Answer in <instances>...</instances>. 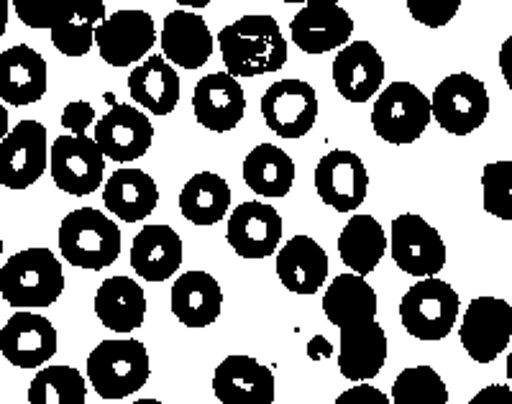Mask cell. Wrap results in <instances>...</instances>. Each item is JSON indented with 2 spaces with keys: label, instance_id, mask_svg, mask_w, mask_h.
Wrapping results in <instances>:
<instances>
[{
  "label": "cell",
  "instance_id": "38",
  "mask_svg": "<svg viewBox=\"0 0 512 404\" xmlns=\"http://www.w3.org/2000/svg\"><path fill=\"white\" fill-rule=\"evenodd\" d=\"M482 202L489 215L512 220V162H492L484 167Z\"/></svg>",
  "mask_w": 512,
  "mask_h": 404
},
{
  "label": "cell",
  "instance_id": "48",
  "mask_svg": "<svg viewBox=\"0 0 512 404\" xmlns=\"http://www.w3.org/2000/svg\"><path fill=\"white\" fill-rule=\"evenodd\" d=\"M0 256H3V236H0Z\"/></svg>",
  "mask_w": 512,
  "mask_h": 404
},
{
  "label": "cell",
  "instance_id": "27",
  "mask_svg": "<svg viewBox=\"0 0 512 404\" xmlns=\"http://www.w3.org/2000/svg\"><path fill=\"white\" fill-rule=\"evenodd\" d=\"M172 312L185 328H208L223 307L221 284L208 272H185L172 287Z\"/></svg>",
  "mask_w": 512,
  "mask_h": 404
},
{
  "label": "cell",
  "instance_id": "2",
  "mask_svg": "<svg viewBox=\"0 0 512 404\" xmlns=\"http://www.w3.org/2000/svg\"><path fill=\"white\" fill-rule=\"evenodd\" d=\"M62 292V264L49 249L18 251L0 269V295L21 310L54 305Z\"/></svg>",
  "mask_w": 512,
  "mask_h": 404
},
{
  "label": "cell",
  "instance_id": "35",
  "mask_svg": "<svg viewBox=\"0 0 512 404\" xmlns=\"http://www.w3.org/2000/svg\"><path fill=\"white\" fill-rule=\"evenodd\" d=\"M88 384L75 366H47L31 379L29 404H85Z\"/></svg>",
  "mask_w": 512,
  "mask_h": 404
},
{
  "label": "cell",
  "instance_id": "25",
  "mask_svg": "<svg viewBox=\"0 0 512 404\" xmlns=\"http://www.w3.org/2000/svg\"><path fill=\"white\" fill-rule=\"evenodd\" d=\"M277 277L295 295H315L328 277V256L315 238L295 236L277 254Z\"/></svg>",
  "mask_w": 512,
  "mask_h": 404
},
{
  "label": "cell",
  "instance_id": "10",
  "mask_svg": "<svg viewBox=\"0 0 512 404\" xmlns=\"http://www.w3.org/2000/svg\"><path fill=\"white\" fill-rule=\"evenodd\" d=\"M49 167L47 128L39 121H21L0 141V185L29 190Z\"/></svg>",
  "mask_w": 512,
  "mask_h": 404
},
{
  "label": "cell",
  "instance_id": "19",
  "mask_svg": "<svg viewBox=\"0 0 512 404\" xmlns=\"http://www.w3.org/2000/svg\"><path fill=\"white\" fill-rule=\"evenodd\" d=\"M192 110L200 126L208 131H233L246 113L244 87L228 72L205 75L192 93Z\"/></svg>",
  "mask_w": 512,
  "mask_h": 404
},
{
  "label": "cell",
  "instance_id": "26",
  "mask_svg": "<svg viewBox=\"0 0 512 404\" xmlns=\"http://www.w3.org/2000/svg\"><path fill=\"white\" fill-rule=\"evenodd\" d=\"M182 264V238L169 226H146L131 246V266L146 282L172 279Z\"/></svg>",
  "mask_w": 512,
  "mask_h": 404
},
{
  "label": "cell",
  "instance_id": "9",
  "mask_svg": "<svg viewBox=\"0 0 512 404\" xmlns=\"http://www.w3.org/2000/svg\"><path fill=\"white\" fill-rule=\"evenodd\" d=\"M54 185L72 197L93 195L103 182L105 156L90 136H57L49 151Z\"/></svg>",
  "mask_w": 512,
  "mask_h": 404
},
{
  "label": "cell",
  "instance_id": "14",
  "mask_svg": "<svg viewBox=\"0 0 512 404\" xmlns=\"http://www.w3.org/2000/svg\"><path fill=\"white\" fill-rule=\"evenodd\" d=\"M315 190L328 208L338 213H354L367 200V167L354 151H328L315 167Z\"/></svg>",
  "mask_w": 512,
  "mask_h": 404
},
{
  "label": "cell",
  "instance_id": "3",
  "mask_svg": "<svg viewBox=\"0 0 512 404\" xmlns=\"http://www.w3.org/2000/svg\"><path fill=\"white\" fill-rule=\"evenodd\" d=\"M59 251L77 269L100 272L121 256V228L100 210H72L59 226Z\"/></svg>",
  "mask_w": 512,
  "mask_h": 404
},
{
  "label": "cell",
  "instance_id": "24",
  "mask_svg": "<svg viewBox=\"0 0 512 404\" xmlns=\"http://www.w3.org/2000/svg\"><path fill=\"white\" fill-rule=\"evenodd\" d=\"M387 361V333L382 325L361 323L341 330L338 341V369L349 381H369Z\"/></svg>",
  "mask_w": 512,
  "mask_h": 404
},
{
  "label": "cell",
  "instance_id": "34",
  "mask_svg": "<svg viewBox=\"0 0 512 404\" xmlns=\"http://www.w3.org/2000/svg\"><path fill=\"white\" fill-rule=\"evenodd\" d=\"M231 208V187L216 172H200L187 179L180 192V210L195 226H216Z\"/></svg>",
  "mask_w": 512,
  "mask_h": 404
},
{
  "label": "cell",
  "instance_id": "44",
  "mask_svg": "<svg viewBox=\"0 0 512 404\" xmlns=\"http://www.w3.org/2000/svg\"><path fill=\"white\" fill-rule=\"evenodd\" d=\"M8 133H11V123H8V110H6V105H0V141L6 139Z\"/></svg>",
  "mask_w": 512,
  "mask_h": 404
},
{
  "label": "cell",
  "instance_id": "5",
  "mask_svg": "<svg viewBox=\"0 0 512 404\" xmlns=\"http://www.w3.org/2000/svg\"><path fill=\"white\" fill-rule=\"evenodd\" d=\"M459 318V295L443 279H420L400 300L402 328L418 341H443Z\"/></svg>",
  "mask_w": 512,
  "mask_h": 404
},
{
  "label": "cell",
  "instance_id": "8",
  "mask_svg": "<svg viewBox=\"0 0 512 404\" xmlns=\"http://www.w3.org/2000/svg\"><path fill=\"white\" fill-rule=\"evenodd\" d=\"M392 259L410 277L431 279L446 266V243L425 218L405 213L392 220Z\"/></svg>",
  "mask_w": 512,
  "mask_h": 404
},
{
  "label": "cell",
  "instance_id": "11",
  "mask_svg": "<svg viewBox=\"0 0 512 404\" xmlns=\"http://www.w3.org/2000/svg\"><path fill=\"white\" fill-rule=\"evenodd\" d=\"M459 338L472 361L492 364L512 338V307L497 297H477L466 307Z\"/></svg>",
  "mask_w": 512,
  "mask_h": 404
},
{
  "label": "cell",
  "instance_id": "22",
  "mask_svg": "<svg viewBox=\"0 0 512 404\" xmlns=\"http://www.w3.org/2000/svg\"><path fill=\"white\" fill-rule=\"evenodd\" d=\"M384 59L369 41H351L333 59V85L349 103H367L379 93Z\"/></svg>",
  "mask_w": 512,
  "mask_h": 404
},
{
  "label": "cell",
  "instance_id": "46",
  "mask_svg": "<svg viewBox=\"0 0 512 404\" xmlns=\"http://www.w3.org/2000/svg\"><path fill=\"white\" fill-rule=\"evenodd\" d=\"M507 379L512 381V351H510V356H507Z\"/></svg>",
  "mask_w": 512,
  "mask_h": 404
},
{
  "label": "cell",
  "instance_id": "16",
  "mask_svg": "<svg viewBox=\"0 0 512 404\" xmlns=\"http://www.w3.org/2000/svg\"><path fill=\"white\" fill-rule=\"evenodd\" d=\"M0 353L18 369H39L57 353V328L36 312H16L0 330Z\"/></svg>",
  "mask_w": 512,
  "mask_h": 404
},
{
  "label": "cell",
  "instance_id": "33",
  "mask_svg": "<svg viewBox=\"0 0 512 404\" xmlns=\"http://www.w3.org/2000/svg\"><path fill=\"white\" fill-rule=\"evenodd\" d=\"M244 182L259 197H285L295 185V162L274 144H259L244 159Z\"/></svg>",
  "mask_w": 512,
  "mask_h": 404
},
{
  "label": "cell",
  "instance_id": "13",
  "mask_svg": "<svg viewBox=\"0 0 512 404\" xmlns=\"http://www.w3.org/2000/svg\"><path fill=\"white\" fill-rule=\"evenodd\" d=\"M262 116L282 139H303L318 118V93L303 80H277L264 93Z\"/></svg>",
  "mask_w": 512,
  "mask_h": 404
},
{
  "label": "cell",
  "instance_id": "43",
  "mask_svg": "<svg viewBox=\"0 0 512 404\" xmlns=\"http://www.w3.org/2000/svg\"><path fill=\"white\" fill-rule=\"evenodd\" d=\"M500 70H502V77H505L507 87L512 90V34L507 36L505 44H502L500 49Z\"/></svg>",
  "mask_w": 512,
  "mask_h": 404
},
{
  "label": "cell",
  "instance_id": "12",
  "mask_svg": "<svg viewBox=\"0 0 512 404\" xmlns=\"http://www.w3.org/2000/svg\"><path fill=\"white\" fill-rule=\"evenodd\" d=\"M154 41H157L154 18L139 8L116 11L95 31L100 57L111 67H131L152 52Z\"/></svg>",
  "mask_w": 512,
  "mask_h": 404
},
{
  "label": "cell",
  "instance_id": "36",
  "mask_svg": "<svg viewBox=\"0 0 512 404\" xmlns=\"http://www.w3.org/2000/svg\"><path fill=\"white\" fill-rule=\"evenodd\" d=\"M105 21V6L95 3L90 8H82L75 16L67 18L64 24L52 29V44L64 57H85L93 49L95 31Z\"/></svg>",
  "mask_w": 512,
  "mask_h": 404
},
{
  "label": "cell",
  "instance_id": "7",
  "mask_svg": "<svg viewBox=\"0 0 512 404\" xmlns=\"http://www.w3.org/2000/svg\"><path fill=\"white\" fill-rule=\"evenodd\" d=\"M431 116L443 131L466 136L477 131L489 116V95L482 80L469 72L448 75L433 90Z\"/></svg>",
  "mask_w": 512,
  "mask_h": 404
},
{
  "label": "cell",
  "instance_id": "18",
  "mask_svg": "<svg viewBox=\"0 0 512 404\" xmlns=\"http://www.w3.org/2000/svg\"><path fill=\"white\" fill-rule=\"evenodd\" d=\"M213 392L221 404H272L277 381L269 366L256 358L233 353L213 374Z\"/></svg>",
  "mask_w": 512,
  "mask_h": 404
},
{
  "label": "cell",
  "instance_id": "39",
  "mask_svg": "<svg viewBox=\"0 0 512 404\" xmlns=\"http://www.w3.org/2000/svg\"><path fill=\"white\" fill-rule=\"evenodd\" d=\"M408 11L413 13V18L420 21V24L431 26V29H441L459 13V3H415V0H410Z\"/></svg>",
  "mask_w": 512,
  "mask_h": 404
},
{
  "label": "cell",
  "instance_id": "42",
  "mask_svg": "<svg viewBox=\"0 0 512 404\" xmlns=\"http://www.w3.org/2000/svg\"><path fill=\"white\" fill-rule=\"evenodd\" d=\"M469 404H512V389L507 384H489L479 389Z\"/></svg>",
  "mask_w": 512,
  "mask_h": 404
},
{
  "label": "cell",
  "instance_id": "45",
  "mask_svg": "<svg viewBox=\"0 0 512 404\" xmlns=\"http://www.w3.org/2000/svg\"><path fill=\"white\" fill-rule=\"evenodd\" d=\"M8 11H11V6H8L6 0H0V39H3V34H6Z\"/></svg>",
  "mask_w": 512,
  "mask_h": 404
},
{
  "label": "cell",
  "instance_id": "30",
  "mask_svg": "<svg viewBox=\"0 0 512 404\" xmlns=\"http://www.w3.org/2000/svg\"><path fill=\"white\" fill-rule=\"evenodd\" d=\"M103 202L116 218L126 223H139L157 208L159 187L144 169H118L105 182Z\"/></svg>",
  "mask_w": 512,
  "mask_h": 404
},
{
  "label": "cell",
  "instance_id": "41",
  "mask_svg": "<svg viewBox=\"0 0 512 404\" xmlns=\"http://www.w3.org/2000/svg\"><path fill=\"white\" fill-rule=\"evenodd\" d=\"M336 404H390V399L372 384H356V387L346 389L344 394H338Z\"/></svg>",
  "mask_w": 512,
  "mask_h": 404
},
{
  "label": "cell",
  "instance_id": "1",
  "mask_svg": "<svg viewBox=\"0 0 512 404\" xmlns=\"http://www.w3.org/2000/svg\"><path fill=\"white\" fill-rule=\"evenodd\" d=\"M223 64L231 77H259L280 72L287 62V41L277 18L264 13L241 16L218 34Z\"/></svg>",
  "mask_w": 512,
  "mask_h": 404
},
{
  "label": "cell",
  "instance_id": "17",
  "mask_svg": "<svg viewBox=\"0 0 512 404\" xmlns=\"http://www.w3.org/2000/svg\"><path fill=\"white\" fill-rule=\"evenodd\" d=\"M154 126L134 105L116 103L95 126V144L113 162H134L152 149Z\"/></svg>",
  "mask_w": 512,
  "mask_h": 404
},
{
  "label": "cell",
  "instance_id": "37",
  "mask_svg": "<svg viewBox=\"0 0 512 404\" xmlns=\"http://www.w3.org/2000/svg\"><path fill=\"white\" fill-rule=\"evenodd\" d=\"M395 404H448V389L433 366H410L392 384Z\"/></svg>",
  "mask_w": 512,
  "mask_h": 404
},
{
  "label": "cell",
  "instance_id": "4",
  "mask_svg": "<svg viewBox=\"0 0 512 404\" xmlns=\"http://www.w3.org/2000/svg\"><path fill=\"white\" fill-rule=\"evenodd\" d=\"M152 364L141 341H103L88 356V381L103 399H126L149 381Z\"/></svg>",
  "mask_w": 512,
  "mask_h": 404
},
{
  "label": "cell",
  "instance_id": "32",
  "mask_svg": "<svg viewBox=\"0 0 512 404\" xmlns=\"http://www.w3.org/2000/svg\"><path fill=\"white\" fill-rule=\"evenodd\" d=\"M387 251V238L374 215H354L338 236V254L341 261L356 277H367L377 269L379 259Z\"/></svg>",
  "mask_w": 512,
  "mask_h": 404
},
{
  "label": "cell",
  "instance_id": "21",
  "mask_svg": "<svg viewBox=\"0 0 512 404\" xmlns=\"http://www.w3.org/2000/svg\"><path fill=\"white\" fill-rule=\"evenodd\" d=\"M164 59L182 70H200L213 54V34H210L205 18L195 11H177L167 13L159 34Z\"/></svg>",
  "mask_w": 512,
  "mask_h": 404
},
{
  "label": "cell",
  "instance_id": "28",
  "mask_svg": "<svg viewBox=\"0 0 512 404\" xmlns=\"http://www.w3.org/2000/svg\"><path fill=\"white\" fill-rule=\"evenodd\" d=\"M95 315L113 333H134L146 318L144 289L131 277L105 279L95 292Z\"/></svg>",
  "mask_w": 512,
  "mask_h": 404
},
{
  "label": "cell",
  "instance_id": "20",
  "mask_svg": "<svg viewBox=\"0 0 512 404\" xmlns=\"http://www.w3.org/2000/svg\"><path fill=\"white\" fill-rule=\"evenodd\" d=\"M290 34L305 54H326L351 39L354 21L336 3H308L290 21Z\"/></svg>",
  "mask_w": 512,
  "mask_h": 404
},
{
  "label": "cell",
  "instance_id": "31",
  "mask_svg": "<svg viewBox=\"0 0 512 404\" xmlns=\"http://www.w3.org/2000/svg\"><path fill=\"white\" fill-rule=\"evenodd\" d=\"M323 312L338 330L377 320V292L364 277L338 274L323 295Z\"/></svg>",
  "mask_w": 512,
  "mask_h": 404
},
{
  "label": "cell",
  "instance_id": "47",
  "mask_svg": "<svg viewBox=\"0 0 512 404\" xmlns=\"http://www.w3.org/2000/svg\"><path fill=\"white\" fill-rule=\"evenodd\" d=\"M131 404H162L159 399H139V402H131Z\"/></svg>",
  "mask_w": 512,
  "mask_h": 404
},
{
  "label": "cell",
  "instance_id": "6",
  "mask_svg": "<svg viewBox=\"0 0 512 404\" xmlns=\"http://www.w3.org/2000/svg\"><path fill=\"white\" fill-rule=\"evenodd\" d=\"M431 100L413 82H392L372 108V128L387 144H413L431 123Z\"/></svg>",
  "mask_w": 512,
  "mask_h": 404
},
{
  "label": "cell",
  "instance_id": "23",
  "mask_svg": "<svg viewBox=\"0 0 512 404\" xmlns=\"http://www.w3.org/2000/svg\"><path fill=\"white\" fill-rule=\"evenodd\" d=\"M49 70L36 49L18 44L0 54V100L24 108L47 95Z\"/></svg>",
  "mask_w": 512,
  "mask_h": 404
},
{
  "label": "cell",
  "instance_id": "40",
  "mask_svg": "<svg viewBox=\"0 0 512 404\" xmlns=\"http://www.w3.org/2000/svg\"><path fill=\"white\" fill-rule=\"evenodd\" d=\"M95 118V110L88 100H72L64 105L62 110V126L72 133V136H85Z\"/></svg>",
  "mask_w": 512,
  "mask_h": 404
},
{
  "label": "cell",
  "instance_id": "29",
  "mask_svg": "<svg viewBox=\"0 0 512 404\" xmlns=\"http://www.w3.org/2000/svg\"><path fill=\"white\" fill-rule=\"evenodd\" d=\"M128 93L154 116H169L180 103V75L167 59L152 54L128 75Z\"/></svg>",
  "mask_w": 512,
  "mask_h": 404
},
{
  "label": "cell",
  "instance_id": "15",
  "mask_svg": "<svg viewBox=\"0 0 512 404\" xmlns=\"http://www.w3.org/2000/svg\"><path fill=\"white\" fill-rule=\"evenodd\" d=\"M228 246L241 259H267L282 241V218L267 202H241L228 218Z\"/></svg>",
  "mask_w": 512,
  "mask_h": 404
}]
</instances>
